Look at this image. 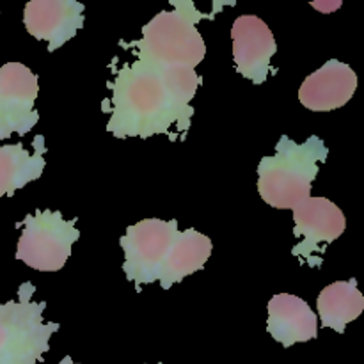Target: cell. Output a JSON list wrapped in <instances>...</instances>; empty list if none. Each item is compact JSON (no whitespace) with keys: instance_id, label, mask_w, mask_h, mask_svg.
Wrapping results in <instances>:
<instances>
[{"instance_id":"cell-15","label":"cell","mask_w":364,"mask_h":364,"mask_svg":"<svg viewBox=\"0 0 364 364\" xmlns=\"http://www.w3.org/2000/svg\"><path fill=\"white\" fill-rule=\"evenodd\" d=\"M316 309L322 318V327L345 333V327L358 320L364 311V295L359 291L358 281H336L320 291Z\"/></svg>"},{"instance_id":"cell-8","label":"cell","mask_w":364,"mask_h":364,"mask_svg":"<svg viewBox=\"0 0 364 364\" xmlns=\"http://www.w3.org/2000/svg\"><path fill=\"white\" fill-rule=\"evenodd\" d=\"M38 77L25 64L7 63L0 68V141L28 134L38 124Z\"/></svg>"},{"instance_id":"cell-14","label":"cell","mask_w":364,"mask_h":364,"mask_svg":"<svg viewBox=\"0 0 364 364\" xmlns=\"http://www.w3.org/2000/svg\"><path fill=\"white\" fill-rule=\"evenodd\" d=\"M34 153H28L21 142L0 146V198L13 196L31 181L41 178L45 171V137L38 135L32 142Z\"/></svg>"},{"instance_id":"cell-3","label":"cell","mask_w":364,"mask_h":364,"mask_svg":"<svg viewBox=\"0 0 364 364\" xmlns=\"http://www.w3.org/2000/svg\"><path fill=\"white\" fill-rule=\"evenodd\" d=\"M171 11H160L151 21L142 27L139 41L132 43L137 59L156 66H183L196 70L205 59L206 45L198 23L213 18L196 7L191 0H171Z\"/></svg>"},{"instance_id":"cell-16","label":"cell","mask_w":364,"mask_h":364,"mask_svg":"<svg viewBox=\"0 0 364 364\" xmlns=\"http://www.w3.org/2000/svg\"><path fill=\"white\" fill-rule=\"evenodd\" d=\"M315 9L322 11V13H331V11H336L341 7V0H336V2H313L311 4Z\"/></svg>"},{"instance_id":"cell-2","label":"cell","mask_w":364,"mask_h":364,"mask_svg":"<svg viewBox=\"0 0 364 364\" xmlns=\"http://www.w3.org/2000/svg\"><path fill=\"white\" fill-rule=\"evenodd\" d=\"M329 149L318 135L297 144L281 135L276 155L263 156L258 164V192L272 208L294 210L311 198L313 181L326 162Z\"/></svg>"},{"instance_id":"cell-12","label":"cell","mask_w":364,"mask_h":364,"mask_svg":"<svg viewBox=\"0 0 364 364\" xmlns=\"http://www.w3.org/2000/svg\"><path fill=\"white\" fill-rule=\"evenodd\" d=\"M267 333L284 348L318 336V316L297 295L277 294L269 302Z\"/></svg>"},{"instance_id":"cell-11","label":"cell","mask_w":364,"mask_h":364,"mask_svg":"<svg viewBox=\"0 0 364 364\" xmlns=\"http://www.w3.org/2000/svg\"><path fill=\"white\" fill-rule=\"evenodd\" d=\"M355 89V71L341 60L331 59L302 82L299 100L313 112H331L347 105Z\"/></svg>"},{"instance_id":"cell-1","label":"cell","mask_w":364,"mask_h":364,"mask_svg":"<svg viewBox=\"0 0 364 364\" xmlns=\"http://www.w3.org/2000/svg\"><path fill=\"white\" fill-rule=\"evenodd\" d=\"M201 77L192 68L156 66L135 60L123 64L110 82L112 102L107 132L117 139L187 132L194 117L191 102Z\"/></svg>"},{"instance_id":"cell-18","label":"cell","mask_w":364,"mask_h":364,"mask_svg":"<svg viewBox=\"0 0 364 364\" xmlns=\"http://www.w3.org/2000/svg\"><path fill=\"white\" fill-rule=\"evenodd\" d=\"M159 364H162V363H159Z\"/></svg>"},{"instance_id":"cell-13","label":"cell","mask_w":364,"mask_h":364,"mask_svg":"<svg viewBox=\"0 0 364 364\" xmlns=\"http://www.w3.org/2000/svg\"><path fill=\"white\" fill-rule=\"evenodd\" d=\"M213 251V242L206 235L199 233L194 228L178 231L176 240L167 255L160 274V287L169 290L185 277L199 272L210 259Z\"/></svg>"},{"instance_id":"cell-7","label":"cell","mask_w":364,"mask_h":364,"mask_svg":"<svg viewBox=\"0 0 364 364\" xmlns=\"http://www.w3.org/2000/svg\"><path fill=\"white\" fill-rule=\"evenodd\" d=\"M294 237L299 242L291 249V256L311 269H315L313 255L323 259L327 245L336 242L347 228L340 206L326 198H309L294 208Z\"/></svg>"},{"instance_id":"cell-6","label":"cell","mask_w":364,"mask_h":364,"mask_svg":"<svg viewBox=\"0 0 364 364\" xmlns=\"http://www.w3.org/2000/svg\"><path fill=\"white\" fill-rule=\"evenodd\" d=\"M178 231L176 219H144L127 228V233L119 238L124 252L123 272L137 291L160 279Z\"/></svg>"},{"instance_id":"cell-5","label":"cell","mask_w":364,"mask_h":364,"mask_svg":"<svg viewBox=\"0 0 364 364\" xmlns=\"http://www.w3.org/2000/svg\"><path fill=\"white\" fill-rule=\"evenodd\" d=\"M16 259L39 272H59L80 238L77 219L66 220L59 210H38L25 215Z\"/></svg>"},{"instance_id":"cell-4","label":"cell","mask_w":364,"mask_h":364,"mask_svg":"<svg viewBox=\"0 0 364 364\" xmlns=\"http://www.w3.org/2000/svg\"><path fill=\"white\" fill-rule=\"evenodd\" d=\"M36 287L23 283L18 301L0 304V364H38L50 350L59 323L43 322L46 302L32 301Z\"/></svg>"},{"instance_id":"cell-9","label":"cell","mask_w":364,"mask_h":364,"mask_svg":"<svg viewBox=\"0 0 364 364\" xmlns=\"http://www.w3.org/2000/svg\"><path fill=\"white\" fill-rule=\"evenodd\" d=\"M231 39L235 70L252 84H263L272 70L270 60L277 52V43L269 25L262 18L245 14L233 21Z\"/></svg>"},{"instance_id":"cell-17","label":"cell","mask_w":364,"mask_h":364,"mask_svg":"<svg viewBox=\"0 0 364 364\" xmlns=\"http://www.w3.org/2000/svg\"><path fill=\"white\" fill-rule=\"evenodd\" d=\"M59 364H78V363H73V359H71L70 355H66V358H64L63 361H60Z\"/></svg>"},{"instance_id":"cell-10","label":"cell","mask_w":364,"mask_h":364,"mask_svg":"<svg viewBox=\"0 0 364 364\" xmlns=\"http://www.w3.org/2000/svg\"><path fill=\"white\" fill-rule=\"evenodd\" d=\"M85 6L75 0H32L25 6L23 23L28 34L48 43L55 52L84 28Z\"/></svg>"}]
</instances>
